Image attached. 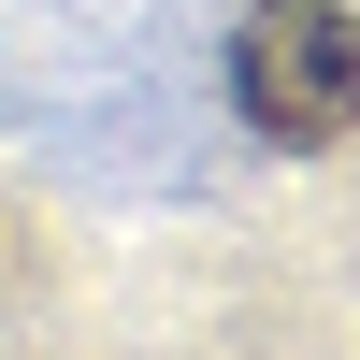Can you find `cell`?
Listing matches in <instances>:
<instances>
[{
	"label": "cell",
	"instance_id": "6da1fadb",
	"mask_svg": "<svg viewBox=\"0 0 360 360\" xmlns=\"http://www.w3.org/2000/svg\"><path fill=\"white\" fill-rule=\"evenodd\" d=\"M231 115L259 144H346L360 130V15L346 0H259L231 29Z\"/></svg>",
	"mask_w": 360,
	"mask_h": 360
}]
</instances>
